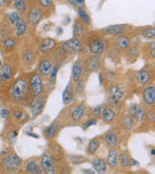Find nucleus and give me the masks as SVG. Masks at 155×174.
I'll use <instances>...</instances> for the list:
<instances>
[{"label":"nucleus","mask_w":155,"mask_h":174,"mask_svg":"<svg viewBox=\"0 0 155 174\" xmlns=\"http://www.w3.org/2000/svg\"><path fill=\"white\" fill-rule=\"evenodd\" d=\"M28 91V85L27 82L24 80H18L12 88V95L14 99L16 100H21L25 97Z\"/></svg>","instance_id":"f257e3e1"},{"label":"nucleus","mask_w":155,"mask_h":174,"mask_svg":"<svg viewBox=\"0 0 155 174\" xmlns=\"http://www.w3.org/2000/svg\"><path fill=\"white\" fill-rule=\"evenodd\" d=\"M62 49L64 52H67V53H75L81 50V45L78 39H71L63 44Z\"/></svg>","instance_id":"f03ea898"},{"label":"nucleus","mask_w":155,"mask_h":174,"mask_svg":"<svg viewBox=\"0 0 155 174\" xmlns=\"http://www.w3.org/2000/svg\"><path fill=\"white\" fill-rule=\"evenodd\" d=\"M123 96H124V92L118 86H113L110 89V92H109L110 102L113 104L114 106H116V104L119 103V101H121Z\"/></svg>","instance_id":"7ed1b4c3"},{"label":"nucleus","mask_w":155,"mask_h":174,"mask_svg":"<svg viewBox=\"0 0 155 174\" xmlns=\"http://www.w3.org/2000/svg\"><path fill=\"white\" fill-rule=\"evenodd\" d=\"M41 165L44 168V170L46 171L47 174H54V165H53V157L50 154H45L42 157Z\"/></svg>","instance_id":"20e7f679"},{"label":"nucleus","mask_w":155,"mask_h":174,"mask_svg":"<svg viewBox=\"0 0 155 174\" xmlns=\"http://www.w3.org/2000/svg\"><path fill=\"white\" fill-rule=\"evenodd\" d=\"M3 164L9 169H17L20 164V160L16 155L9 156L3 160Z\"/></svg>","instance_id":"39448f33"},{"label":"nucleus","mask_w":155,"mask_h":174,"mask_svg":"<svg viewBox=\"0 0 155 174\" xmlns=\"http://www.w3.org/2000/svg\"><path fill=\"white\" fill-rule=\"evenodd\" d=\"M130 111L131 115L134 117L137 121H143L144 118V110L143 106H139V104H133L130 106Z\"/></svg>","instance_id":"423d86ee"},{"label":"nucleus","mask_w":155,"mask_h":174,"mask_svg":"<svg viewBox=\"0 0 155 174\" xmlns=\"http://www.w3.org/2000/svg\"><path fill=\"white\" fill-rule=\"evenodd\" d=\"M144 102L149 104V106H152L154 104L155 100V90L153 86H148L146 87L144 91Z\"/></svg>","instance_id":"0eeeda50"},{"label":"nucleus","mask_w":155,"mask_h":174,"mask_svg":"<svg viewBox=\"0 0 155 174\" xmlns=\"http://www.w3.org/2000/svg\"><path fill=\"white\" fill-rule=\"evenodd\" d=\"M31 85L33 89V93L35 95H40L43 91V83L41 80V77L38 75L33 76L31 78Z\"/></svg>","instance_id":"6e6552de"},{"label":"nucleus","mask_w":155,"mask_h":174,"mask_svg":"<svg viewBox=\"0 0 155 174\" xmlns=\"http://www.w3.org/2000/svg\"><path fill=\"white\" fill-rule=\"evenodd\" d=\"M105 45L104 42L101 40H94L90 44V51L93 54H100L104 51Z\"/></svg>","instance_id":"1a4fd4ad"},{"label":"nucleus","mask_w":155,"mask_h":174,"mask_svg":"<svg viewBox=\"0 0 155 174\" xmlns=\"http://www.w3.org/2000/svg\"><path fill=\"white\" fill-rule=\"evenodd\" d=\"M41 19H42V11L38 8H33L28 15L29 22L31 24H36L40 21Z\"/></svg>","instance_id":"9d476101"},{"label":"nucleus","mask_w":155,"mask_h":174,"mask_svg":"<svg viewBox=\"0 0 155 174\" xmlns=\"http://www.w3.org/2000/svg\"><path fill=\"white\" fill-rule=\"evenodd\" d=\"M13 76V70L10 65H3L0 66V80H9Z\"/></svg>","instance_id":"9b49d317"},{"label":"nucleus","mask_w":155,"mask_h":174,"mask_svg":"<svg viewBox=\"0 0 155 174\" xmlns=\"http://www.w3.org/2000/svg\"><path fill=\"white\" fill-rule=\"evenodd\" d=\"M44 100L42 98H37L33 101L32 104H31V110H32V114L33 116H36L38 115L39 113H40L43 110V107H44Z\"/></svg>","instance_id":"f8f14e48"},{"label":"nucleus","mask_w":155,"mask_h":174,"mask_svg":"<svg viewBox=\"0 0 155 174\" xmlns=\"http://www.w3.org/2000/svg\"><path fill=\"white\" fill-rule=\"evenodd\" d=\"M92 165L94 169L99 173V174H105L107 170V164L105 163V160H103L101 159H96L92 162Z\"/></svg>","instance_id":"ddd939ff"},{"label":"nucleus","mask_w":155,"mask_h":174,"mask_svg":"<svg viewBox=\"0 0 155 174\" xmlns=\"http://www.w3.org/2000/svg\"><path fill=\"white\" fill-rule=\"evenodd\" d=\"M83 73V64L80 61H78L73 66V80L75 82H78Z\"/></svg>","instance_id":"4468645a"},{"label":"nucleus","mask_w":155,"mask_h":174,"mask_svg":"<svg viewBox=\"0 0 155 174\" xmlns=\"http://www.w3.org/2000/svg\"><path fill=\"white\" fill-rule=\"evenodd\" d=\"M105 141L107 142V144L111 146V147H116L118 144V140H117V137H116L115 134L113 132H108L105 136Z\"/></svg>","instance_id":"2eb2a0df"},{"label":"nucleus","mask_w":155,"mask_h":174,"mask_svg":"<svg viewBox=\"0 0 155 174\" xmlns=\"http://www.w3.org/2000/svg\"><path fill=\"white\" fill-rule=\"evenodd\" d=\"M108 163L111 165V167H115L117 165L118 162V154L114 149H111L109 152V155H108Z\"/></svg>","instance_id":"dca6fc26"},{"label":"nucleus","mask_w":155,"mask_h":174,"mask_svg":"<svg viewBox=\"0 0 155 174\" xmlns=\"http://www.w3.org/2000/svg\"><path fill=\"white\" fill-rule=\"evenodd\" d=\"M51 68H53V65L50 62L49 60H44L42 61V63L40 65V74L43 76H48L51 72Z\"/></svg>","instance_id":"f3484780"},{"label":"nucleus","mask_w":155,"mask_h":174,"mask_svg":"<svg viewBox=\"0 0 155 174\" xmlns=\"http://www.w3.org/2000/svg\"><path fill=\"white\" fill-rule=\"evenodd\" d=\"M62 99H63V103L64 104H68L72 101L73 99V86L71 83H69L65 90H64L63 95H62Z\"/></svg>","instance_id":"a211bd4d"},{"label":"nucleus","mask_w":155,"mask_h":174,"mask_svg":"<svg viewBox=\"0 0 155 174\" xmlns=\"http://www.w3.org/2000/svg\"><path fill=\"white\" fill-rule=\"evenodd\" d=\"M150 80H151L150 74L147 71H145V70L140 71L139 74H138V80H139L140 83L141 84H147L150 81Z\"/></svg>","instance_id":"6ab92c4d"},{"label":"nucleus","mask_w":155,"mask_h":174,"mask_svg":"<svg viewBox=\"0 0 155 174\" xmlns=\"http://www.w3.org/2000/svg\"><path fill=\"white\" fill-rule=\"evenodd\" d=\"M55 45H56V43H55L54 40H53V39H47V40H45L41 44L40 49L42 51H49L50 50H53L55 46Z\"/></svg>","instance_id":"aec40b11"},{"label":"nucleus","mask_w":155,"mask_h":174,"mask_svg":"<svg viewBox=\"0 0 155 174\" xmlns=\"http://www.w3.org/2000/svg\"><path fill=\"white\" fill-rule=\"evenodd\" d=\"M26 170L31 173V174H41L42 173V169L41 167L37 164L36 162H29L26 164Z\"/></svg>","instance_id":"412c9836"},{"label":"nucleus","mask_w":155,"mask_h":174,"mask_svg":"<svg viewBox=\"0 0 155 174\" xmlns=\"http://www.w3.org/2000/svg\"><path fill=\"white\" fill-rule=\"evenodd\" d=\"M85 111V106L84 104H80V106H78L74 110H73V119L74 120H80L81 118V116L84 115V113Z\"/></svg>","instance_id":"4be33fe9"},{"label":"nucleus","mask_w":155,"mask_h":174,"mask_svg":"<svg viewBox=\"0 0 155 174\" xmlns=\"http://www.w3.org/2000/svg\"><path fill=\"white\" fill-rule=\"evenodd\" d=\"M102 117H103V120L105 122H111L114 118V112L113 110H111V108L106 107L102 111Z\"/></svg>","instance_id":"5701e85b"},{"label":"nucleus","mask_w":155,"mask_h":174,"mask_svg":"<svg viewBox=\"0 0 155 174\" xmlns=\"http://www.w3.org/2000/svg\"><path fill=\"white\" fill-rule=\"evenodd\" d=\"M8 20H9V21L12 23V24H14L15 26L20 23L21 20H23V17H21L20 16L19 13H17V12H12L10 13L9 15H8Z\"/></svg>","instance_id":"b1692460"},{"label":"nucleus","mask_w":155,"mask_h":174,"mask_svg":"<svg viewBox=\"0 0 155 174\" xmlns=\"http://www.w3.org/2000/svg\"><path fill=\"white\" fill-rule=\"evenodd\" d=\"M99 64H100V59L99 57H91L87 61V68L90 71H96L99 67Z\"/></svg>","instance_id":"393cba45"},{"label":"nucleus","mask_w":155,"mask_h":174,"mask_svg":"<svg viewBox=\"0 0 155 174\" xmlns=\"http://www.w3.org/2000/svg\"><path fill=\"white\" fill-rule=\"evenodd\" d=\"M26 23H25V21L23 20L20 21V23H18L16 25V34L18 37H21L25 33V31H26Z\"/></svg>","instance_id":"a878e982"},{"label":"nucleus","mask_w":155,"mask_h":174,"mask_svg":"<svg viewBox=\"0 0 155 174\" xmlns=\"http://www.w3.org/2000/svg\"><path fill=\"white\" fill-rule=\"evenodd\" d=\"M99 145H100V141H99V139L98 138H93L91 141H90L89 143V145H88V151H89V153H95L96 150L98 149V147Z\"/></svg>","instance_id":"bb28decb"},{"label":"nucleus","mask_w":155,"mask_h":174,"mask_svg":"<svg viewBox=\"0 0 155 174\" xmlns=\"http://www.w3.org/2000/svg\"><path fill=\"white\" fill-rule=\"evenodd\" d=\"M55 127H56V125H55L54 122H53V123H51L49 127L46 129L45 134L48 138H53V137L54 134H55Z\"/></svg>","instance_id":"cd10ccee"},{"label":"nucleus","mask_w":155,"mask_h":174,"mask_svg":"<svg viewBox=\"0 0 155 174\" xmlns=\"http://www.w3.org/2000/svg\"><path fill=\"white\" fill-rule=\"evenodd\" d=\"M129 43H130V41H129V39L127 37L121 36L117 39V45L120 49H122V50L126 49V47L129 46Z\"/></svg>","instance_id":"c85d7f7f"},{"label":"nucleus","mask_w":155,"mask_h":174,"mask_svg":"<svg viewBox=\"0 0 155 174\" xmlns=\"http://www.w3.org/2000/svg\"><path fill=\"white\" fill-rule=\"evenodd\" d=\"M107 32H109L113 35H118V34H121L123 32V29L121 28V26L114 25V26H111L110 28H108Z\"/></svg>","instance_id":"c756f323"},{"label":"nucleus","mask_w":155,"mask_h":174,"mask_svg":"<svg viewBox=\"0 0 155 174\" xmlns=\"http://www.w3.org/2000/svg\"><path fill=\"white\" fill-rule=\"evenodd\" d=\"M78 13H79V16H80L81 19L83 20L84 22H85L87 24L90 23V17L87 14V12H85L84 10H83V9H79V10H78Z\"/></svg>","instance_id":"7c9ffc66"},{"label":"nucleus","mask_w":155,"mask_h":174,"mask_svg":"<svg viewBox=\"0 0 155 174\" xmlns=\"http://www.w3.org/2000/svg\"><path fill=\"white\" fill-rule=\"evenodd\" d=\"M118 160L120 162V164L122 165V166H128L129 164V162H130V159H129V157L127 154H121L119 157H118Z\"/></svg>","instance_id":"2f4dec72"},{"label":"nucleus","mask_w":155,"mask_h":174,"mask_svg":"<svg viewBox=\"0 0 155 174\" xmlns=\"http://www.w3.org/2000/svg\"><path fill=\"white\" fill-rule=\"evenodd\" d=\"M84 32V25L80 21H77L75 23V27H74V34L75 35H81Z\"/></svg>","instance_id":"473e14b6"},{"label":"nucleus","mask_w":155,"mask_h":174,"mask_svg":"<svg viewBox=\"0 0 155 174\" xmlns=\"http://www.w3.org/2000/svg\"><path fill=\"white\" fill-rule=\"evenodd\" d=\"M16 46V43L15 41L13 40V39H6L5 41H4V46H5L6 50H13Z\"/></svg>","instance_id":"72a5a7b5"},{"label":"nucleus","mask_w":155,"mask_h":174,"mask_svg":"<svg viewBox=\"0 0 155 174\" xmlns=\"http://www.w3.org/2000/svg\"><path fill=\"white\" fill-rule=\"evenodd\" d=\"M15 6L16 8L18 9V11L20 12H24L25 11V2L24 1H21V0H18V1L15 2Z\"/></svg>","instance_id":"f704fd0d"},{"label":"nucleus","mask_w":155,"mask_h":174,"mask_svg":"<svg viewBox=\"0 0 155 174\" xmlns=\"http://www.w3.org/2000/svg\"><path fill=\"white\" fill-rule=\"evenodd\" d=\"M33 58H34V55H33V53L31 51H26L23 55V60L27 63L31 62V61L33 60Z\"/></svg>","instance_id":"c9c22d12"},{"label":"nucleus","mask_w":155,"mask_h":174,"mask_svg":"<svg viewBox=\"0 0 155 174\" xmlns=\"http://www.w3.org/2000/svg\"><path fill=\"white\" fill-rule=\"evenodd\" d=\"M144 37H146V38H154V36H155V29L154 28L147 29L146 31H144Z\"/></svg>","instance_id":"e433bc0d"},{"label":"nucleus","mask_w":155,"mask_h":174,"mask_svg":"<svg viewBox=\"0 0 155 174\" xmlns=\"http://www.w3.org/2000/svg\"><path fill=\"white\" fill-rule=\"evenodd\" d=\"M123 123H124V126H125L127 129H131L132 126H133V122H132V119L130 118V117H125Z\"/></svg>","instance_id":"4c0bfd02"},{"label":"nucleus","mask_w":155,"mask_h":174,"mask_svg":"<svg viewBox=\"0 0 155 174\" xmlns=\"http://www.w3.org/2000/svg\"><path fill=\"white\" fill-rule=\"evenodd\" d=\"M84 89V80H81L78 81V84H77V90L78 92H83Z\"/></svg>","instance_id":"58836bf2"},{"label":"nucleus","mask_w":155,"mask_h":174,"mask_svg":"<svg viewBox=\"0 0 155 174\" xmlns=\"http://www.w3.org/2000/svg\"><path fill=\"white\" fill-rule=\"evenodd\" d=\"M103 108H104V106H98L96 107H94V110H93L94 114H95L96 116L101 115V113L103 111Z\"/></svg>","instance_id":"ea45409f"},{"label":"nucleus","mask_w":155,"mask_h":174,"mask_svg":"<svg viewBox=\"0 0 155 174\" xmlns=\"http://www.w3.org/2000/svg\"><path fill=\"white\" fill-rule=\"evenodd\" d=\"M96 124V120L95 119H89L87 123H85L84 125V129H87L88 127H90V126H92V125H95Z\"/></svg>","instance_id":"a19ab883"},{"label":"nucleus","mask_w":155,"mask_h":174,"mask_svg":"<svg viewBox=\"0 0 155 174\" xmlns=\"http://www.w3.org/2000/svg\"><path fill=\"white\" fill-rule=\"evenodd\" d=\"M10 114V111L8 110H5V108H3V110H0V116L3 117V118H5V117L9 116Z\"/></svg>","instance_id":"79ce46f5"},{"label":"nucleus","mask_w":155,"mask_h":174,"mask_svg":"<svg viewBox=\"0 0 155 174\" xmlns=\"http://www.w3.org/2000/svg\"><path fill=\"white\" fill-rule=\"evenodd\" d=\"M40 4L44 7H50L53 4V1H50V0H42V1H40Z\"/></svg>","instance_id":"37998d69"},{"label":"nucleus","mask_w":155,"mask_h":174,"mask_svg":"<svg viewBox=\"0 0 155 174\" xmlns=\"http://www.w3.org/2000/svg\"><path fill=\"white\" fill-rule=\"evenodd\" d=\"M134 53H135L136 56L138 55V47L137 46H133V47H131L130 50H129V55L133 57V54Z\"/></svg>","instance_id":"c03bdc74"},{"label":"nucleus","mask_w":155,"mask_h":174,"mask_svg":"<svg viewBox=\"0 0 155 174\" xmlns=\"http://www.w3.org/2000/svg\"><path fill=\"white\" fill-rule=\"evenodd\" d=\"M57 70H58V66H55V68L53 69V74H51V80H53V82L55 80V76H56Z\"/></svg>","instance_id":"a18cd8bd"},{"label":"nucleus","mask_w":155,"mask_h":174,"mask_svg":"<svg viewBox=\"0 0 155 174\" xmlns=\"http://www.w3.org/2000/svg\"><path fill=\"white\" fill-rule=\"evenodd\" d=\"M70 3H74L75 5H84V0H75V1H70Z\"/></svg>","instance_id":"49530a36"},{"label":"nucleus","mask_w":155,"mask_h":174,"mask_svg":"<svg viewBox=\"0 0 155 174\" xmlns=\"http://www.w3.org/2000/svg\"><path fill=\"white\" fill-rule=\"evenodd\" d=\"M21 114H23V112H21V111H16V112L14 113V116L16 117V118L20 119V117H21Z\"/></svg>","instance_id":"de8ad7c7"},{"label":"nucleus","mask_w":155,"mask_h":174,"mask_svg":"<svg viewBox=\"0 0 155 174\" xmlns=\"http://www.w3.org/2000/svg\"><path fill=\"white\" fill-rule=\"evenodd\" d=\"M129 164H131L132 165H135V164H138V163L136 162V160H130V162H129Z\"/></svg>","instance_id":"09e8293b"},{"label":"nucleus","mask_w":155,"mask_h":174,"mask_svg":"<svg viewBox=\"0 0 155 174\" xmlns=\"http://www.w3.org/2000/svg\"><path fill=\"white\" fill-rule=\"evenodd\" d=\"M27 134H29V136H33V137H36V138L38 137V136H36V134H31V133H27Z\"/></svg>","instance_id":"8fccbe9b"},{"label":"nucleus","mask_w":155,"mask_h":174,"mask_svg":"<svg viewBox=\"0 0 155 174\" xmlns=\"http://www.w3.org/2000/svg\"><path fill=\"white\" fill-rule=\"evenodd\" d=\"M84 172H87L89 174H94V171H91V170H85Z\"/></svg>","instance_id":"3c124183"},{"label":"nucleus","mask_w":155,"mask_h":174,"mask_svg":"<svg viewBox=\"0 0 155 174\" xmlns=\"http://www.w3.org/2000/svg\"><path fill=\"white\" fill-rule=\"evenodd\" d=\"M3 4H4V1H3V0H0V6H2Z\"/></svg>","instance_id":"603ef678"},{"label":"nucleus","mask_w":155,"mask_h":174,"mask_svg":"<svg viewBox=\"0 0 155 174\" xmlns=\"http://www.w3.org/2000/svg\"><path fill=\"white\" fill-rule=\"evenodd\" d=\"M151 155H155V150L154 149L151 150Z\"/></svg>","instance_id":"864d4df0"},{"label":"nucleus","mask_w":155,"mask_h":174,"mask_svg":"<svg viewBox=\"0 0 155 174\" xmlns=\"http://www.w3.org/2000/svg\"><path fill=\"white\" fill-rule=\"evenodd\" d=\"M62 32V30H61V28H58V34H60Z\"/></svg>","instance_id":"5fc2aeb1"},{"label":"nucleus","mask_w":155,"mask_h":174,"mask_svg":"<svg viewBox=\"0 0 155 174\" xmlns=\"http://www.w3.org/2000/svg\"><path fill=\"white\" fill-rule=\"evenodd\" d=\"M0 66H1V60H0Z\"/></svg>","instance_id":"6e6d98bb"},{"label":"nucleus","mask_w":155,"mask_h":174,"mask_svg":"<svg viewBox=\"0 0 155 174\" xmlns=\"http://www.w3.org/2000/svg\"><path fill=\"white\" fill-rule=\"evenodd\" d=\"M147 174H148V173H147Z\"/></svg>","instance_id":"4d7b16f0"}]
</instances>
